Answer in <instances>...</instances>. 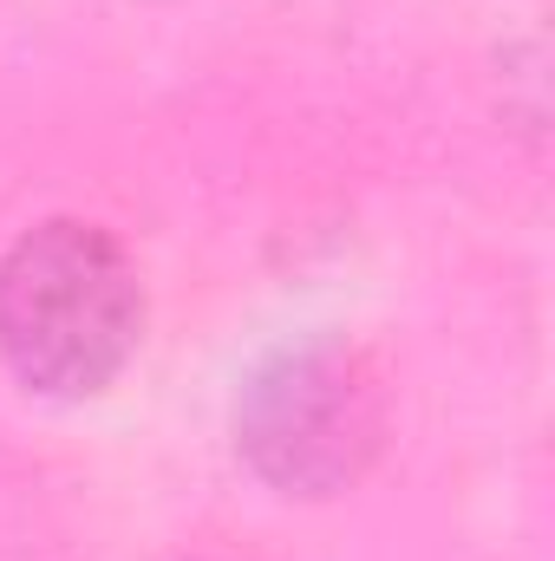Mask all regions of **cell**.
<instances>
[{"label": "cell", "mask_w": 555, "mask_h": 561, "mask_svg": "<svg viewBox=\"0 0 555 561\" xmlns=\"http://www.w3.org/2000/svg\"><path fill=\"white\" fill-rule=\"evenodd\" d=\"M380 424L386 412L366 359L333 340L275 353L236 405L249 463L287 496H327L353 483L360 463L380 450Z\"/></svg>", "instance_id": "cell-2"}, {"label": "cell", "mask_w": 555, "mask_h": 561, "mask_svg": "<svg viewBox=\"0 0 555 561\" xmlns=\"http://www.w3.org/2000/svg\"><path fill=\"white\" fill-rule=\"evenodd\" d=\"M144 327V287L99 222L53 216L0 262V353L53 399H86L118 379Z\"/></svg>", "instance_id": "cell-1"}]
</instances>
